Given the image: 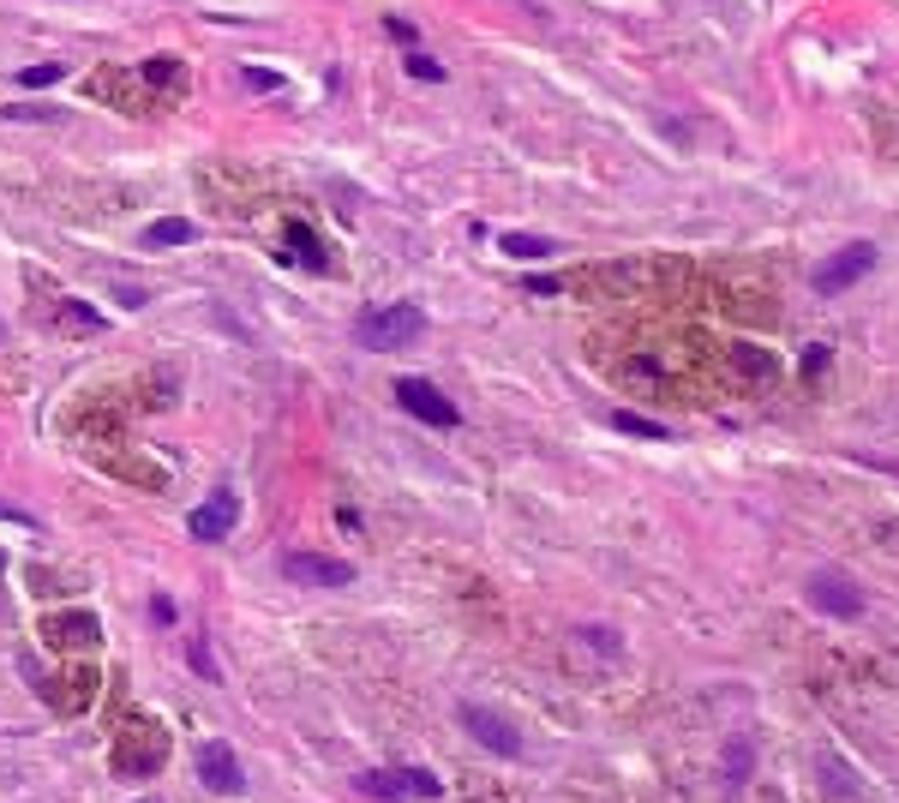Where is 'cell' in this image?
<instances>
[{
  "label": "cell",
  "mask_w": 899,
  "mask_h": 803,
  "mask_svg": "<svg viewBox=\"0 0 899 803\" xmlns=\"http://www.w3.org/2000/svg\"><path fill=\"white\" fill-rule=\"evenodd\" d=\"M498 246H504V259H551L558 240H546V234H504Z\"/></svg>",
  "instance_id": "13"
},
{
  "label": "cell",
  "mask_w": 899,
  "mask_h": 803,
  "mask_svg": "<svg viewBox=\"0 0 899 803\" xmlns=\"http://www.w3.org/2000/svg\"><path fill=\"white\" fill-rule=\"evenodd\" d=\"M186 654H192V672H198V678H216V666H210V654H204V642H192Z\"/></svg>",
  "instance_id": "22"
},
{
  "label": "cell",
  "mask_w": 899,
  "mask_h": 803,
  "mask_svg": "<svg viewBox=\"0 0 899 803\" xmlns=\"http://www.w3.org/2000/svg\"><path fill=\"white\" fill-rule=\"evenodd\" d=\"M0 570H7V552H0Z\"/></svg>",
  "instance_id": "26"
},
{
  "label": "cell",
  "mask_w": 899,
  "mask_h": 803,
  "mask_svg": "<svg viewBox=\"0 0 899 803\" xmlns=\"http://www.w3.org/2000/svg\"><path fill=\"white\" fill-rule=\"evenodd\" d=\"M138 803H162V798H138Z\"/></svg>",
  "instance_id": "25"
},
{
  "label": "cell",
  "mask_w": 899,
  "mask_h": 803,
  "mask_svg": "<svg viewBox=\"0 0 899 803\" xmlns=\"http://www.w3.org/2000/svg\"><path fill=\"white\" fill-rule=\"evenodd\" d=\"M43 642H55V647H72V654H84V647H96L102 642V623L90 618V611H48L43 618Z\"/></svg>",
  "instance_id": "9"
},
{
  "label": "cell",
  "mask_w": 899,
  "mask_h": 803,
  "mask_svg": "<svg viewBox=\"0 0 899 803\" xmlns=\"http://www.w3.org/2000/svg\"><path fill=\"white\" fill-rule=\"evenodd\" d=\"M150 618H157V623H174V600H150Z\"/></svg>",
  "instance_id": "24"
},
{
  "label": "cell",
  "mask_w": 899,
  "mask_h": 803,
  "mask_svg": "<svg viewBox=\"0 0 899 803\" xmlns=\"http://www.w3.org/2000/svg\"><path fill=\"white\" fill-rule=\"evenodd\" d=\"M240 79H247L252 91H276V84H282L276 72H264V67H247V72H240Z\"/></svg>",
  "instance_id": "21"
},
{
  "label": "cell",
  "mask_w": 899,
  "mask_h": 803,
  "mask_svg": "<svg viewBox=\"0 0 899 803\" xmlns=\"http://www.w3.org/2000/svg\"><path fill=\"white\" fill-rule=\"evenodd\" d=\"M198 234V228L186 222V216H162V222H150V234H145V246H186V240Z\"/></svg>",
  "instance_id": "12"
},
{
  "label": "cell",
  "mask_w": 899,
  "mask_h": 803,
  "mask_svg": "<svg viewBox=\"0 0 899 803\" xmlns=\"http://www.w3.org/2000/svg\"><path fill=\"white\" fill-rule=\"evenodd\" d=\"M462 725H468L474 737H480L492 756H522V725L510 720V713H498V708H486V702H462Z\"/></svg>",
  "instance_id": "4"
},
{
  "label": "cell",
  "mask_w": 899,
  "mask_h": 803,
  "mask_svg": "<svg viewBox=\"0 0 899 803\" xmlns=\"http://www.w3.org/2000/svg\"><path fill=\"white\" fill-rule=\"evenodd\" d=\"M60 79H67V67H55V60H43V67H24V72H19L24 91H43V84H60Z\"/></svg>",
  "instance_id": "16"
},
{
  "label": "cell",
  "mask_w": 899,
  "mask_h": 803,
  "mask_svg": "<svg viewBox=\"0 0 899 803\" xmlns=\"http://www.w3.org/2000/svg\"><path fill=\"white\" fill-rule=\"evenodd\" d=\"M869 271H876V246H869V240H852V246H840L816 271V295H845V288L864 283Z\"/></svg>",
  "instance_id": "5"
},
{
  "label": "cell",
  "mask_w": 899,
  "mask_h": 803,
  "mask_svg": "<svg viewBox=\"0 0 899 803\" xmlns=\"http://www.w3.org/2000/svg\"><path fill=\"white\" fill-rule=\"evenodd\" d=\"M235 521H240V498L228 486H216L210 498L186 516V534H192V540H228V534H235Z\"/></svg>",
  "instance_id": "8"
},
{
  "label": "cell",
  "mask_w": 899,
  "mask_h": 803,
  "mask_svg": "<svg viewBox=\"0 0 899 803\" xmlns=\"http://www.w3.org/2000/svg\"><path fill=\"white\" fill-rule=\"evenodd\" d=\"M612 426L629 432V438H648V444H660V438H665L660 420H641V414H629V408H618V414H612Z\"/></svg>",
  "instance_id": "14"
},
{
  "label": "cell",
  "mask_w": 899,
  "mask_h": 803,
  "mask_svg": "<svg viewBox=\"0 0 899 803\" xmlns=\"http://www.w3.org/2000/svg\"><path fill=\"white\" fill-rule=\"evenodd\" d=\"M804 600L816 611H828V618H857V611H864V588H857L845 570H816V576L804 582Z\"/></svg>",
  "instance_id": "3"
},
{
  "label": "cell",
  "mask_w": 899,
  "mask_h": 803,
  "mask_svg": "<svg viewBox=\"0 0 899 803\" xmlns=\"http://www.w3.org/2000/svg\"><path fill=\"white\" fill-rule=\"evenodd\" d=\"M408 72H414V79H426V84H439L444 79V67L432 55H408Z\"/></svg>",
  "instance_id": "18"
},
{
  "label": "cell",
  "mask_w": 899,
  "mask_h": 803,
  "mask_svg": "<svg viewBox=\"0 0 899 803\" xmlns=\"http://www.w3.org/2000/svg\"><path fill=\"white\" fill-rule=\"evenodd\" d=\"M582 635H588V647H594V654H618V647H624V635L606 630V623H582Z\"/></svg>",
  "instance_id": "17"
},
{
  "label": "cell",
  "mask_w": 899,
  "mask_h": 803,
  "mask_svg": "<svg viewBox=\"0 0 899 803\" xmlns=\"http://www.w3.org/2000/svg\"><path fill=\"white\" fill-rule=\"evenodd\" d=\"M396 402H402L414 420H426V426H444V432L462 420V408L450 402L439 385H426V378H396Z\"/></svg>",
  "instance_id": "7"
},
{
  "label": "cell",
  "mask_w": 899,
  "mask_h": 803,
  "mask_svg": "<svg viewBox=\"0 0 899 803\" xmlns=\"http://www.w3.org/2000/svg\"><path fill=\"white\" fill-rule=\"evenodd\" d=\"M198 780L210 785V792H240V761H235V749H228L223 737L198 744Z\"/></svg>",
  "instance_id": "10"
},
{
  "label": "cell",
  "mask_w": 899,
  "mask_h": 803,
  "mask_svg": "<svg viewBox=\"0 0 899 803\" xmlns=\"http://www.w3.org/2000/svg\"><path fill=\"white\" fill-rule=\"evenodd\" d=\"M816 768H821V780H828V798H833V803H864V780H857V773L845 768L833 749H821Z\"/></svg>",
  "instance_id": "11"
},
{
  "label": "cell",
  "mask_w": 899,
  "mask_h": 803,
  "mask_svg": "<svg viewBox=\"0 0 899 803\" xmlns=\"http://www.w3.org/2000/svg\"><path fill=\"white\" fill-rule=\"evenodd\" d=\"M738 360H743V366H750V372H762V378H767V372H774V360H767V354H762V348H750V342H743V348H738Z\"/></svg>",
  "instance_id": "20"
},
{
  "label": "cell",
  "mask_w": 899,
  "mask_h": 803,
  "mask_svg": "<svg viewBox=\"0 0 899 803\" xmlns=\"http://www.w3.org/2000/svg\"><path fill=\"white\" fill-rule=\"evenodd\" d=\"M426 330V312L420 306H378V312H366L354 324V342L360 348H372V354H390V348H408V342Z\"/></svg>",
  "instance_id": "1"
},
{
  "label": "cell",
  "mask_w": 899,
  "mask_h": 803,
  "mask_svg": "<svg viewBox=\"0 0 899 803\" xmlns=\"http://www.w3.org/2000/svg\"><path fill=\"white\" fill-rule=\"evenodd\" d=\"M174 72H180V60H169V55H157V60H145V79H150V84H169V79H174Z\"/></svg>",
  "instance_id": "19"
},
{
  "label": "cell",
  "mask_w": 899,
  "mask_h": 803,
  "mask_svg": "<svg viewBox=\"0 0 899 803\" xmlns=\"http://www.w3.org/2000/svg\"><path fill=\"white\" fill-rule=\"evenodd\" d=\"M828 372V348H804V378Z\"/></svg>",
  "instance_id": "23"
},
{
  "label": "cell",
  "mask_w": 899,
  "mask_h": 803,
  "mask_svg": "<svg viewBox=\"0 0 899 803\" xmlns=\"http://www.w3.org/2000/svg\"><path fill=\"white\" fill-rule=\"evenodd\" d=\"M726 780L731 785L750 780V737H731V744H726Z\"/></svg>",
  "instance_id": "15"
},
{
  "label": "cell",
  "mask_w": 899,
  "mask_h": 803,
  "mask_svg": "<svg viewBox=\"0 0 899 803\" xmlns=\"http://www.w3.org/2000/svg\"><path fill=\"white\" fill-rule=\"evenodd\" d=\"M354 785L378 803H432L444 792L432 768H366V773H354Z\"/></svg>",
  "instance_id": "2"
},
{
  "label": "cell",
  "mask_w": 899,
  "mask_h": 803,
  "mask_svg": "<svg viewBox=\"0 0 899 803\" xmlns=\"http://www.w3.org/2000/svg\"><path fill=\"white\" fill-rule=\"evenodd\" d=\"M282 576L300 588H349L354 564L349 558H325V552H282Z\"/></svg>",
  "instance_id": "6"
}]
</instances>
